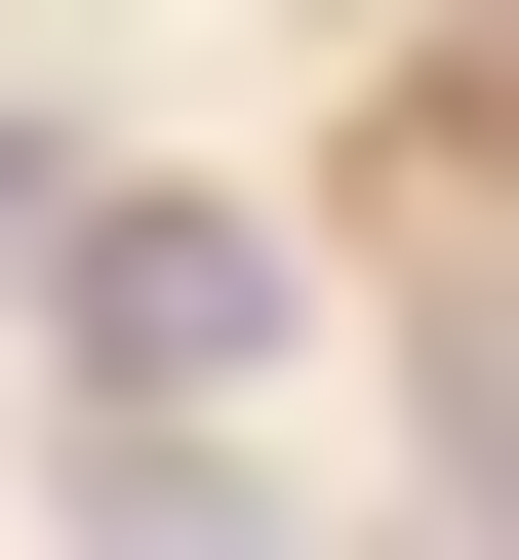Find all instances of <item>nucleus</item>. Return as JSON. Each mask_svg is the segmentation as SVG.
Wrapping results in <instances>:
<instances>
[{"label":"nucleus","instance_id":"1","mask_svg":"<svg viewBox=\"0 0 519 560\" xmlns=\"http://www.w3.org/2000/svg\"><path fill=\"white\" fill-rule=\"evenodd\" d=\"M40 361H81V400H240L280 361V241H240V200H40Z\"/></svg>","mask_w":519,"mask_h":560},{"label":"nucleus","instance_id":"2","mask_svg":"<svg viewBox=\"0 0 519 560\" xmlns=\"http://www.w3.org/2000/svg\"><path fill=\"white\" fill-rule=\"evenodd\" d=\"M81 560H280V480L200 441V400H120V441H81Z\"/></svg>","mask_w":519,"mask_h":560}]
</instances>
